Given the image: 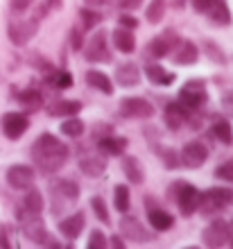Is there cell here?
Segmentation results:
<instances>
[{"mask_svg":"<svg viewBox=\"0 0 233 249\" xmlns=\"http://www.w3.org/2000/svg\"><path fill=\"white\" fill-rule=\"evenodd\" d=\"M111 39H113L116 50H120L123 54H131L134 50H136V36H134L131 30H127V27H123V25L113 30Z\"/></svg>","mask_w":233,"mask_h":249,"instance_id":"cell-23","label":"cell"},{"mask_svg":"<svg viewBox=\"0 0 233 249\" xmlns=\"http://www.w3.org/2000/svg\"><path fill=\"white\" fill-rule=\"evenodd\" d=\"M0 129L5 134L9 141H18L27 129H30V118L25 113H18V111H9L0 118Z\"/></svg>","mask_w":233,"mask_h":249,"instance_id":"cell-7","label":"cell"},{"mask_svg":"<svg viewBox=\"0 0 233 249\" xmlns=\"http://www.w3.org/2000/svg\"><path fill=\"white\" fill-rule=\"evenodd\" d=\"M145 77H147L154 86H170L177 79V75L165 71L161 64H147L145 66Z\"/></svg>","mask_w":233,"mask_h":249,"instance_id":"cell-25","label":"cell"},{"mask_svg":"<svg viewBox=\"0 0 233 249\" xmlns=\"http://www.w3.org/2000/svg\"><path fill=\"white\" fill-rule=\"evenodd\" d=\"M30 157H32L34 165H36L41 172L52 175V172H57L59 168L66 165V161L71 157V150H68V145H66L61 138H57L54 134H50V131H46V134H41L32 143Z\"/></svg>","mask_w":233,"mask_h":249,"instance_id":"cell-1","label":"cell"},{"mask_svg":"<svg viewBox=\"0 0 233 249\" xmlns=\"http://www.w3.org/2000/svg\"><path fill=\"white\" fill-rule=\"evenodd\" d=\"M229 236L233 238V220H231V222H229ZM229 243H231V240H229Z\"/></svg>","mask_w":233,"mask_h":249,"instance_id":"cell-51","label":"cell"},{"mask_svg":"<svg viewBox=\"0 0 233 249\" xmlns=\"http://www.w3.org/2000/svg\"><path fill=\"white\" fill-rule=\"evenodd\" d=\"M84 57H86V61H91V64H109V61H113V54H111V50H109L107 32H104V30H97V32L91 34V39L86 41Z\"/></svg>","mask_w":233,"mask_h":249,"instance_id":"cell-5","label":"cell"},{"mask_svg":"<svg viewBox=\"0 0 233 249\" xmlns=\"http://www.w3.org/2000/svg\"><path fill=\"white\" fill-rule=\"evenodd\" d=\"M118 227H120V231H123V238L134 240V243H149V240L154 238L141 222H138L136 217H131V215H123V220H120Z\"/></svg>","mask_w":233,"mask_h":249,"instance_id":"cell-14","label":"cell"},{"mask_svg":"<svg viewBox=\"0 0 233 249\" xmlns=\"http://www.w3.org/2000/svg\"><path fill=\"white\" fill-rule=\"evenodd\" d=\"M222 145H233V129H231V123L224 118H220L217 123L213 124V131H211Z\"/></svg>","mask_w":233,"mask_h":249,"instance_id":"cell-32","label":"cell"},{"mask_svg":"<svg viewBox=\"0 0 233 249\" xmlns=\"http://www.w3.org/2000/svg\"><path fill=\"white\" fill-rule=\"evenodd\" d=\"M79 170L89 179H100L107 172V159L102 154H91V157L79 159Z\"/></svg>","mask_w":233,"mask_h":249,"instance_id":"cell-18","label":"cell"},{"mask_svg":"<svg viewBox=\"0 0 233 249\" xmlns=\"http://www.w3.org/2000/svg\"><path fill=\"white\" fill-rule=\"evenodd\" d=\"M107 243H109L111 247H116V249H123L125 247V243H123V238H120V236H113L111 240H107Z\"/></svg>","mask_w":233,"mask_h":249,"instance_id":"cell-48","label":"cell"},{"mask_svg":"<svg viewBox=\"0 0 233 249\" xmlns=\"http://www.w3.org/2000/svg\"><path fill=\"white\" fill-rule=\"evenodd\" d=\"M190 109H186V107L177 100V102H170L168 107H165V111H163V120H165V127L172 131L181 129L183 124H186V120L190 118Z\"/></svg>","mask_w":233,"mask_h":249,"instance_id":"cell-15","label":"cell"},{"mask_svg":"<svg viewBox=\"0 0 233 249\" xmlns=\"http://www.w3.org/2000/svg\"><path fill=\"white\" fill-rule=\"evenodd\" d=\"M229 245H231V247H233V238H231V243H229Z\"/></svg>","mask_w":233,"mask_h":249,"instance_id":"cell-52","label":"cell"},{"mask_svg":"<svg viewBox=\"0 0 233 249\" xmlns=\"http://www.w3.org/2000/svg\"><path fill=\"white\" fill-rule=\"evenodd\" d=\"M118 25L127 27V30H134V27H138V20L134 18V16H129V14H120V18H118Z\"/></svg>","mask_w":233,"mask_h":249,"instance_id":"cell-46","label":"cell"},{"mask_svg":"<svg viewBox=\"0 0 233 249\" xmlns=\"http://www.w3.org/2000/svg\"><path fill=\"white\" fill-rule=\"evenodd\" d=\"M86 84L93 86L95 91L104 93V95H111V93H113V82H111V77L100 71H86Z\"/></svg>","mask_w":233,"mask_h":249,"instance_id":"cell-28","label":"cell"},{"mask_svg":"<svg viewBox=\"0 0 233 249\" xmlns=\"http://www.w3.org/2000/svg\"><path fill=\"white\" fill-rule=\"evenodd\" d=\"M68 36H71V48H72V50H82V46H84V39H82V32H79L77 27H72Z\"/></svg>","mask_w":233,"mask_h":249,"instance_id":"cell-44","label":"cell"},{"mask_svg":"<svg viewBox=\"0 0 233 249\" xmlns=\"http://www.w3.org/2000/svg\"><path fill=\"white\" fill-rule=\"evenodd\" d=\"M120 168H123V175L127 177V181H129V184L138 186V184H143V181H145V170H143L141 159H136V157H123Z\"/></svg>","mask_w":233,"mask_h":249,"instance_id":"cell-24","label":"cell"},{"mask_svg":"<svg viewBox=\"0 0 233 249\" xmlns=\"http://www.w3.org/2000/svg\"><path fill=\"white\" fill-rule=\"evenodd\" d=\"M113 206H116L120 213H127L131 206V195H129V188L123 184H118L113 188Z\"/></svg>","mask_w":233,"mask_h":249,"instance_id":"cell-33","label":"cell"},{"mask_svg":"<svg viewBox=\"0 0 233 249\" xmlns=\"http://www.w3.org/2000/svg\"><path fill=\"white\" fill-rule=\"evenodd\" d=\"M231 236H229V222L224 220H213V222L208 224L206 229L201 231V243L206 245V247H224L229 245Z\"/></svg>","mask_w":233,"mask_h":249,"instance_id":"cell-9","label":"cell"},{"mask_svg":"<svg viewBox=\"0 0 233 249\" xmlns=\"http://www.w3.org/2000/svg\"><path fill=\"white\" fill-rule=\"evenodd\" d=\"M107 247V238L100 229H93L89 236V249H104Z\"/></svg>","mask_w":233,"mask_h":249,"instance_id":"cell-40","label":"cell"},{"mask_svg":"<svg viewBox=\"0 0 233 249\" xmlns=\"http://www.w3.org/2000/svg\"><path fill=\"white\" fill-rule=\"evenodd\" d=\"M79 18H82V23H84V30H93V27H97L100 23H102V14L84 7V9L79 12Z\"/></svg>","mask_w":233,"mask_h":249,"instance_id":"cell-37","label":"cell"},{"mask_svg":"<svg viewBox=\"0 0 233 249\" xmlns=\"http://www.w3.org/2000/svg\"><path fill=\"white\" fill-rule=\"evenodd\" d=\"M168 197L179 206V213H181L183 217L195 215L199 193H197V188H195L193 184H188V181H175V184H170Z\"/></svg>","mask_w":233,"mask_h":249,"instance_id":"cell-3","label":"cell"},{"mask_svg":"<svg viewBox=\"0 0 233 249\" xmlns=\"http://www.w3.org/2000/svg\"><path fill=\"white\" fill-rule=\"evenodd\" d=\"M18 220H20V231L27 240L41 245L43 236H46V224L41 220V213H30V211H20L18 213Z\"/></svg>","mask_w":233,"mask_h":249,"instance_id":"cell-6","label":"cell"},{"mask_svg":"<svg viewBox=\"0 0 233 249\" xmlns=\"http://www.w3.org/2000/svg\"><path fill=\"white\" fill-rule=\"evenodd\" d=\"M197 46H195V41H188V39H181L179 41V46L172 50V57H175V64L179 66H193L197 61Z\"/></svg>","mask_w":233,"mask_h":249,"instance_id":"cell-21","label":"cell"},{"mask_svg":"<svg viewBox=\"0 0 233 249\" xmlns=\"http://www.w3.org/2000/svg\"><path fill=\"white\" fill-rule=\"evenodd\" d=\"M118 111L123 118H152L154 107L149 105L145 98H125L118 107Z\"/></svg>","mask_w":233,"mask_h":249,"instance_id":"cell-11","label":"cell"},{"mask_svg":"<svg viewBox=\"0 0 233 249\" xmlns=\"http://www.w3.org/2000/svg\"><path fill=\"white\" fill-rule=\"evenodd\" d=\"M179 159H181V163L186 165V168L195 170V168H201V165L206 163L208 150H206V145L199 143V141H190V143H186L183 150L179 152Z\"/></svg>","mask_w":233,"mask_h":249,"instance_id":"cell-12","label":"cell"},{"mask_svg":"<svg viewBox=\"0 0 233 249\" xmlns=\"http://www.w3.org/2000/svg\"><path fill=\"white\" fill-rule=\"evenodd\" d=\"M61 134H66L68 138H79L84 134V123L75 116H68V120L61 123Z\"/></svg>","mask_w":233,"mask_h":249,"instance_id":"cell-34","label":"cell"},{"mask_svg":"<svg viewBox=\"0 0 233 249\" xmlns=\"http://www.w3.org/2000/svg\"><path fill=\"white\" fill-rule=\"evenodd\" d=\"M48 188H50L52 215H59L61 209H66L68 204H75L79 199V186L72 179H52Z\"/></svg>","mask_w":233,"mask_h":249,"instance_id":"cell-2","label":"cell"},{"mask_svg":"<svg viewBox=\"0 0 233 249\" xmlns=\"http://www.w3.org/2000/svg\"><path fill=\"white\" fill-rule=\"evenodd\" d=\"M141 5H143V0H120L123 9H138Z\"/></svg>","mask_w":233,"mask_h":249,"instance_id":"cell-47","label":"cell"},{"mask_svg":"<svg viewBox=\"0 0 233 249\" xmlns=\"http://www.w3.org/2000/svg\"><path fill=\"white\" fill-rule=\"evenodd\" d=\"M91 211L95 213V217L100 220V222L104 224H111V215H109V211H107V204H104L102 197H91Z\"/></svg>","mask_w":233,"mask_h":249,"instance_id":"cell-36","label":"cell"},{"mask_svg":"<svg viewBox=\"0 0 233 249\" xmlns=\"http://www.w3.org/2000/svg\"><path fill=\"white\" fill-rule=\"evenodd\" d=\"M154 154L163 161V165L168 168V170H177V165L181 163V159L177 154L175 147H170V145H163V143H156L154 145Z\"/></svg>","mask_w":233,"mask_h":249,"instance_id":"cell-29","label":"cell"},{"mask_svg":"<svg viewBox=\"0 0 233 249\" xmlns=\"http://www.w3.org/2000/svg\"><path fill=\"white\" fill-rule=\"evenodd\" d=\"M127 143H129L127 138L107 134V136H102L100 141H97V147H100V152L109 154V157H123V152L127 150Z\"/></svg>","mask_w":233,"mask_h":249,"instance_id":"cell-26","label":"cell"},{"mask_svg":"<svg viewBox=\"0 0 233 249\" xmlns=\"http://www.w3.org/2000/svg\"><path fill=\"white\" fill-rule=\"evenodd\" d=\"M52 84L57 86V89H71V86H72V75L68 71L57 72V75L52 77Z\"/></svg>","mask_w":233,"mask_h":249,"instance_id":"cell-41","label":"cell"},{"mask_svg":"<svg viewBox=\"0 0 233 249\" xmlns=\"http://www.w3.org/2000/svg\"><path fill=\"white\" fill-rule=\"evenodd\" d=\"M204 16H208L211 23H215V25H220V27L231 25V12H229V7H227V0H211V5L204 12Z\"/></svg>","mask_w":233,"mask_h":249,"instance_id":"cell-19","label":"cell"},{"mask_svg":"<svg viewBox=\"0 0 233 249\" xmlns=\"http://www.w3.org/2000/svg\"><path fill=\"white\" fill-rule=\"evenodd\" d=\"M215 177L233 184V159H229V161H224V163H220L215 168Z\"/></svg>","mask_w":233,"mask_h":249,"instance_id":"cell-39","label":"cell"},{"mask_svg":"<svg viewBox=\"0 0 233 249\" xmlns=\"http://www.w3.org/2000/svg\"><path fill=\"white\" fill-rule=\"evenodd\" d=\"M206 100H208L206 82L199 79V77L188 79L186 84L181 86V91H179V102H181L186 109H190V111L201 109V107L206 105Z\"/></svg>","mask_w":233,"mask_h":249,"instance_id":"cell-4","label":"cell"},{"mask_svg":"<svg viewBox=\"0 0 233 249\" xmlns=\"http://www.w3.org/2000/svg\"><path fill=\"white\" fill-rule=\"evenodd\" d=\"M211 193H213L220 202H224L229 206V204L233 202V190L231 188H211Z\"/></svg>","mask_w":233,"mask_h":249,"instance_id":"cell-43","label":"cell"},{"mask_svg":"<svg viewBox=\"0 0 233 249\" xmlns=\"http://www.w3.org/2000/svg\"><path fill=\"white\" fill-rule=\"evenodd\" d=\"M204 53L208 59H213L215 64H227V54L220 50V46L215 41H204Z\"/></svg>","mask_w":233,"mask_h":249,"instance_id":"cell-38","label":"cell"},{"mask_svg":"<svg viewBox=\"0 0 233 249\" xmlns=\"http://www.w3.org/2000/svg\"><path fill=\"white\" fill-rule=\"evenodd\" d=\"M179 41H181V39H179V34H177L175 30H165L161 36H154V39L149 41L147 53L152 54L154 59H161V57L170 54L177 46H179Z\"/></svg>","mask_w":233,"mask_h":249,"instance_id":"cell-13","label":"cell"},{"mask_svg":"<svg viewBox=\"0 0 233 249\" xmlns=\"http://www.w3.org/2000/svg\"><path fill=\"white\" fill-rule=\"evenodd\" d=\"M34 179H36V172L32 165L16 163L7 170V184L14 190H27L30 186H34Z\"/></svg>","mask_w":233,"mask_h":249,"instance_id":"cell-10","label":"cell"},{"mask_svg":"<svg viewBox=\"0 0 233 249\" xmlns=\"http://www.w3.org/2000/svg\"><path fill=\"white\" fill-rule=\"evenodd\" d=\"M46 7L48 9H61V7H64V0H46Z\"/></svg>","mask_w":233,"mask_h":249,"instance_id":"cell-49","label":"cell"},{"mask_svg":"<svg viewBox=\"0 0 233 249\" xmlns=\"http://www.w3.org/2000/svg\"><path fill=\"white\" fill-rule=\"evenodd\" d=\"M16 100L20 102V107H23L25 111H36V109L43 107V95H41L36 89H25V91H20Z\"/></svg>","mask_w":233,"mask_h":249,"instance_id":"cell-30","label":"cell"},{"mask_svg":"<svg viewBox=\"0 0 233 249\" xmlns=\"http://www.w3.org/2000/svg\"><path fill=\"white\" fill-rule=\"evenodd\" d=\"M23 211H30V213H41L43 211V197L34 186H30L23 197Z\"/></svg>","mask_w":233,"mask_h":249,"instance_id":"cell-31","label":"cell"},{"mask_svg":"<svg viewBox=\"0 0 233 249\" xmlns=\"http://www.w3.org/2000/svg\"><path fill=\"white\" fill-rule=\"evenodd\" d=\"M116 84L123 89H134L141 84V68L134 61H123L116 66Z\"/></svg>","mask_w":233,"mask_h":249,"instance_id":"cell-16","label":"cell"},{"mask_svg":"<svg viewBox=\"0 0 233 249\" xmlns=\"http://www.w3.org/2000/svg\"><path fill=\"white\" fill-rule=\"evenodd\" d=\"M39 32V20L30 18V20H12L9 27H7V34H9V41L14 46H25L27 41L32 39L34 34Z\"/></svg>","mask_w":233,"mask_h":249,"instance_id":"cell-8","label":"cell"},{"mask_svg":"<svg viewBox=\"0 0 233 249\" xmlns=\"http://www.w3.org/2000/svg\"><path fill=\"white\" fill-rule=\"evenodd\" d=\"M84 2H86L89 7H100V5H104L107 0H84Z\"/></svg>","mask_w":233,"mask_h":249,"instance_id":"cell-50","label":"cell"},{"mask_svg":"<svg viewBox=\"0 0 233 249\" xmlns=\"http://www.w3.org/2000/svg\"><path fill=\"white\" fill-rule=\"evenodd\" d=\"M84 224H86V217H84V213L79 211V213H72V215L59 220V231H61V236H64L66 240H77L79 233L84 231Z\"/></svg>","mask_w":233,"mask_h":249,"instance_id":"cell-17","label":"cell"},{"mask_svg":"<svg viewBox=\"0 0 233 249\" xmlns=\"http://www.w3.org/2000/svg\"><path fill=\"white\" fill-rule=\"evenodd\" d=\"M224 209H227V204L220 202V199H217L211 190L199 193V199H197V211H199L201 215L213 217V215H217V213H222Z\"/></svg>","mask_w":233,"mask_h":249,"instance_id":"cell-22","label":"cell"},{"mask_svg":"<svg viewBox=\"0 0 233 249\" xmlns=\"http://www.w3.org/2000/svg\"><path fill=\"white\" fill-rule=\"evenodd\" d=\"M163 14H165V0H152L149 7L145 9V18H147V23L156 25L163 20Z\"/></svg>","mask_w":233,"mask_h":249,"instance_id":"cell-35","label":"cell"},{"mask_svg":"<svg viewBox=\"0 0 233 249\" xmlns=\"http://www.w3.org/2000/svg\"><path fill=\"white\" fill-rule=\"evenodd\" d=\"M32 2L34 0H9V9H12V14H25Z\"/></svg>","mask_w":233,"mask_h":249,"instance_id":"cell-42","label":"cell"},{"mask_svg":"<svg viewBox=\"0 0 233 249\" xmlns=\"http://www.w3.org/2000/svg\"><path fill=\"white\" fill-rule=\"evenodd\" d=\"M46 111L50 118H68V116H77L82 111V102H77V100H57V102L48 105Z\"/></svg>","mask_w":233,"mask_h":249,"instance_id":"cell-20","label":"cell"},{"mask_svg":"<svg viewBox=\"0 0 233 249\" xmlns=\"http://www.w3.org/2000/svg\"><path fill=\"white\" fill-rule=\"evenodd\" d=\"M222 109H224V111H227L229 116L233 118V89L222 95Z\"/></svg>","mask_w":233,"mask_h":249,"instance_id":"cell-45","label":"cell"},{"mask_svg":"<svg viewBox=\"0 0 233 249\" xmlns=\"http://www.w3.org/2000/svg\"><path fill=\"white\" fill-rule=\"evenodd\" d=\"M147 220L154 231H170L175 224V217L170 215L168 211L156 209V206H147Z\"/></svg>","mask_w":233,"mask_h":249,"instance_id":"cell-27","label":"cell"}]
</instances>
